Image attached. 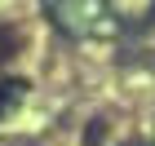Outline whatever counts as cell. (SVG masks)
<instances>
[{"mask_svg":"<svg viewBox=\"0 0 155 146\" xmlns=\"http://www.w3.org/2000/svg\"><path fill=\"white\" fill-rule=\"evenodd\" d=\"M22 93H27L22 80H5V84H0V120H5V115H9L18 102H22Z\"/></svg>","mask_w":155,"mask_h":146,"instance_id":"6da1fadb","label":"cell"},{"mask_svg":"<svg viewBox=\"0 0 155 146\" xmlns=\"http://www.w3.org/2000/svg\"><path fill=\"white\" fill-rule=\"evenodd\" d=\"M13 49H18V31H13L9 22H0V67L13 58Z\"/></svg>","mask_w":155,"mask_h":146,"instance_id":"7a4b0ae2","label":"cell"}]
</instances>
